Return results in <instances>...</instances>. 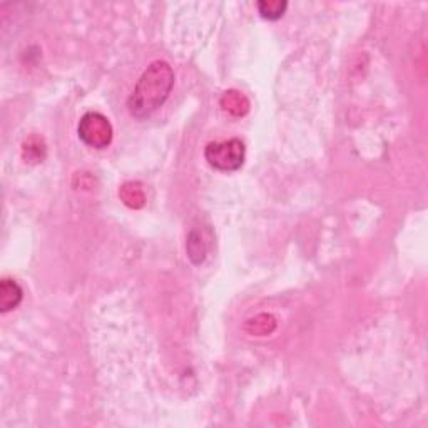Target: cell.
I'll use <instances>...</instances> for the list:
<instances>
[{
    "mask_svg": "<svg viewBox=\"0 0 428 428\" xmlns=\"http://www.w3.org/2000/svg\"><path fill=\"white\" fill-rule=\"evenodd\" d=\"M174 86V71L166 60H154L143 72L131 97L128 99L129 112L143 121L152 116L169 97Z\"/></svg>",
    "mask_w": 428,
    "mask_h": 428,
    "instance_id": "obj_1",
    "label": "cell"
},
{
    "mask_svg": "<svg viewBox=\"0 0 428 428\" xmlns=\"http://www.w3.org/2000/svg\"><path fill=\"white\" fill-rule=\"evenodd\" d=\"M204 158L209 166L223 173H235L241 169L246 158V147L238 137L223 143H209L204 149Z\"/></svg>",
    "mask_w": 428,
    "mask_h": 428,
    "instance_id": "obj_2",
    "label": "cell"
},
{
    "mask_svg": "<svg viewBox=\"0 0 428 428\" xmlns=\"http://www.w3.org/2000/svg\"><path fill=\"white\" fill-rule=\"evenodd\" d=\"M79 139L82 141L86 146L94 149H106L112 143V124L109 119L101 112H86L80 117L78 126Z\"/></svg>",
    "mask_w": 428,
    "mask_h": 428,
    "instance_id": "obj_3",
    "label": "cell"
},
{
    "mask_svg": "<svg viewBox=\"0 0 428 428\" xmlns=\"http://www.w3.org/2000/svg\"><path fill=\"white\" fill-rule=\"evenodd\" d=\"M24 292L17 281L3 278L0 281V311L9 313L21 305Z\"/></svg>",
    "mask_w": 428,
    "mask_h": 428,
    "instance_id": "obj_4",
    "label": "cell"
},
{
    "mask_svg": "<svg viewBox=\"0 0 428 428\" xmlns=\"http://www.w3.org/2000/svg\"><path fill=\"white\" fill-rule=\"evenodd\" d=\"M221 107L226 110L228 114L235 117H243L246 116L248 110H250V101L243 93L239 91H226L221 97Z\"/></svg>",
    "mask_w": 428,
    "mask_h": 428,
    "instance_id": "obj_5",
    "label": "cell"
},
{
    "mask_svg": "<svg viewBox=\"0 0 428 428\" xmlns=\"http://www.w3.org/2000/svg\"><path fill=\"white\" fill-rule=\"evenodd\" d=\"M187 256H189L191 263L193 265H201L204 263L206 254H208V244H206L204 238H202L201 231L198 229H191L189 235H187V243H186Z\"/></svg>",
    "mask_w": 428,
    "mask_h": 428,
    "instance_id": "obj_6",
    "label": "cell"
},
{
    "mask_svg": "<svg viewBox=\"0 0 428 428\" xmlns=\"http://www.w3.org/2000/svg\"><path fill=\"white\" fill-rule=\"evenodd\" d=\"M276 330V318L268 313L256 315L254 318H250L244 323V331L254 336H266Z\"/></svg>",
    "mask_w": 428,
    "mask_h": 428,
    "instance_id": "obj_7",
    "label": "cell"
},
{
    "mask_svg": "<svg viewBox=\"0 0 428 428\" xmlns=\"http://www.w3.org/2000/svg\"><path fill=\"white\" fill-rule=\"evenodd\" d=\"M119 198L131 209H141L146 204V196H144V191L139 182H126V185H122L119 189Z\"/></svg>",
    "mask_w": 428,
    "mask_h": 428,
    "instance_id": "obj_8",
    "label": "cell"
},
{
    "mask_svg": "<svg viewBox=\"0 0 428 428\" xmlns=\"http://www.w3.org/2000/svg\"><path fill=\"white\" fill-rule=\"evenodd\" d=\"M258 12L266 21H278L285 15L286 9H288V2L286 0H261L256 3Z\"/></svg>",
    "mask_w": 428,
    "mask_h": 428,
    "instance_id": "obj_9",
    "label": "cell"
},
{
    "mask_svg": "<svg viewBox=\"0 0 428 428\" xmlns=\"http://www.w3.org/2000/svg\"><path fill=\"white\" fill-rule=\"evenodd\" d=\"M45 158V146L39 137H30L24 144V159L29 163H39Z\"/></svg>",
    "mask_w": 428,
    "mask_h": 428,
    "instance_id": "obj_10",
    "label": "cell"
}]
</instances>
